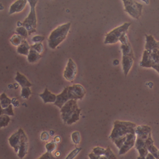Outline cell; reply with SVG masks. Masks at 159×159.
<instances>
[{
	"mask_svg": "<svg viewBox=\"0 0 159 159\" xmlns=\"http://www.w3.org/2000/svg\"><path fill=\"white\" fill-rule=\"evenodd\" d=\"M85 93V89L81 84H74L72 86H67L60 94L57 96V100L54 105L61 109L69 100L82 99Z\"/></svg>",
	"mask_w": 159,
	"mask_h": 159,
	"instance_id": "obj_1",
	"label": "cell"
},
{
	"mask_svg": "<svg viewBox=\"0 0 159 159\" xmlns=\"http://www.w3.org/2000/svg\"><path fill=\"white\" fill-rule=\"evenodd\" d=\"M82 109L79 108L77 100L71 99L67 102L61 108L62 120L66 124H72L79 120Z\"/></svg>",
	"mask_w": 159,
	"mask_h": 159,
	"instance_id": "obj_2",
	"label": "cell"
},
{
	"mask_svg": "<svg viewBox=\"0 0 159 159\" xmlns=\"http://www.w3.org/2000/svg\"><path fill=\"white\" fill-rule=\"evenodd\" d=\"M136 124L131 122L115 121L114 127L109 138L111 140L125 136L129 134H135Z\"/></svg>",
	"mask_w": 159,
	"mask_h": 159,
	"instance_id": "obj_3",
	"label": "cell"
},
{
	"mask_svg": "<svg viewBox=\"0 0 159 159\" xmlns=\"http://www.w3.org/2000/svg\"><path fill=\"white\" fill-rule=\"evenodd\" d=\"M70 25V23L61 25L51 33L48 39L49 46L51 49H55L66 39L69 31Z\"/></svg>",
	"mask_w": 159,
	"mask_h": 159,
	"instance_id": "obj_4",
	"label": "cell"
},
{
	"mask_svg": "<svg viewBox=\"0 0 159 159\" xmlns=\"http://www.w3.org/2000/svg\"><path fill=\"white\" fill-rule=\"evenodd\" d=\"M28 1L31 7V10L28 16L25 19L22 24L23 26L28 31L29 35H30L36 31L37 20L35 7L38 1L37 0H29Z\"/></svg>",
	"mask_w": 159,
	"mask_h": 159,
	"instance_id": "obj_5",
	"label": "cell"
},
{
	"mask_svg": "<svg viewBox=\"0 0 159 159\" xmlns=\"http://www.w3.org/2000/svg\"><path fill=\"white\" fill-rule=\"evenodd\" d=\"M131 23H126L119 27L114 29L112 31L106 35L104 43L105 44H112L119 41L120 38L125 33H127V30Z\"/></svg>",
	"mask_w": 159,
	"mask_h": 159,
	"instance_id": "obj_6",
	"label": "cell"
},
{
	"mask_svg": "<svg viewBox=\"0 0 159 159\" xmlns=\"http://www.w3.org/2000/svg\"><path fill=\"white\" fill-rule=\"evenodd\" d=\"M125 11L133 18L138 19L142 14L143 5L135 1L124 0Z\"/></svg>",
	"mask_w": 159,
	"mask_h": 159,
	"instance_id": "obj_7",
	"label": "cell"
},
{
	"mask_svg": "<svg viewBox=\"0 0 159 159\" xmlns=\"http://www.w3.org/2000/svg\"><path fill=\"white\" fill-rule=\"evenodd\" d=\"M77 73V67L75 62L71 58H69L66 67L64 71V78L69 81H72L76 77Z\"/></svg>",
	"mask_w": 159,
	"mask_h": 159,
	"instance_id": "obj_8",
	"label": "cell"
},
{
	"mask_svg": "<svg viewBox=\"0 0 159 159\" xmlns=\"http://www.w3.org/2000/svg\"><path fill=\"white\" fill-rule=\"evenodd\" d=\"M19 130L21 132V140L18 156L21 159H23L27 153L29 147L28 139L24 130L22 128H20Z\"/></svg>",
	"mask_w": 159,
	"mask_h": 159,
	"instance_id": "obj_9",
	"label": "cell"
},
{
	"mask_svg": "<svg viewBox=\"0 0 159 159\" xmlns=\"http://www.w3.org/2000/svg\"><path fill=\"white\" fill-rule=\"evenodd\" d=\"M126 139L119 151V155H122L129 151L135 144L136 135L135 134H129L126 135Z\"/></svg>",
	"mask_w": 159,
	"mask_h": 159,
	"instance_id": "obj_10",
	"label": "cell"
},
{
	"mask_svg": "<svg viewBox=\"0 0 159 159\" xmlns=\"http://www.w3.org/2000/svg\"><path fill=\"white\" fill-rule=\"evenodd\" d=\"M20 140H21V132L18 130L16 133L13 134L9 139V143L11 147L14 149L16 152H18L20 148Z\"/></svg>",
	"mask_w": 159,
	"mask_h": 159,
	"instance_id": "obj_11",
	"label": "cell"
},
{
	"mask_svg": "<svg viewBox=\"0 0 159 159\" xmlns=\"http://www.w3.org/2000/svg\"><path fill=\"white\" fill-rule=\"evenodd\" d=\"M151 128L148 125H140L137 126L135 132L137 137L145 140L148 138L149 134L151 133Z\"/></svg>",
	"mask_w": 159,
	"mask_h": 159,
	"instance_id": "obj_12",
	"label": "cell"
},
{
	"mask_svg": "<svg viewBox=\"0 0 159 159\" xmlns=\"http://www.w3.org/2000/svg\"><path fill=\"white\" fill-rule=\"evenodd\" d=\"M26 0H18L12 4L10 7L9 14L11 15L15 13L20 12L24 10L26 5Z\"/></svg>",
	"mask_w": 159,
	"mask_h": 159,
	"instance_id": "obj_13",
	"label": "cell"
},
{
	"mask_svg": "<svg viewBox=\"0 0 159 159\" xmlns=\"http://www.w3.org/2000/svg\"><path fill=\"white\" fill-rule=\"evenodd\" d=\"M134 59V58H133L131 57L123 56L122 64L124 73V75L125 77L127 76L129 70L133 66Z\"/></svg>",
	"mask_w": 159,
	"mask_h": 159,
	"instance_id": "obj_14",
	"label": "cell"
},
{
	"mask_svg": "<svg viewBox=\"0 0 159 159\" xmlns=\"http://www.w3.org/2000/svg\"><path fill=\"white\" fill-rule=\"evenodd\" d=\"M39 96L42 98L44 104L55 103L57 100V96L54 94L52 93L47 88H45L44 92L39 95Z\"/></svg>",
	"mask_w": 159,
	"mask_h": 159,
	"instance_id": "obj_15",
	"label": "cell"
},
{
	"mask_svg": "<svg viewBox=\"0 0 159 159\" xmlns=\"http://www.w3.org/2000/svg\"><path fill=\"white\" fill-rule=\"evenodd\" d=\"M146 37L147 43L145 45V49L146 51L151 52L153 49L159 48V42H156L152 36L146 35Z\"/></svg>",
	"mask_w": 159,
	"mask_h": 159,
	"instance_id": "obj_16",
	"label": "cell"
},
{
	"mask_svg": "<svg viewBox=\"0 0 159 159\" xmlns=\"http://www.w3.org/2000/svg\"><path fill=\"white\" fill-rule=\"evenodd\" d=\"M15 80L19 84L22 88L26 87H30L33 85L25 76H24L23 74H21L18 71L16 73V76Z\"/></svg>",
	"mask_w": 159,
	"mask_h": 159,
	"instance_id": "obj_17",
	"label": "cell"
},
{
	"mask_svg": "<svg viewBox=\"0 0 159 159\" xmlns=\"http://www.w3.org/2000/svg\"><path fill=\"white\" fill-rule=\"evenodd\" d=\"M30 49L31 46L25 39L22 42V43L17 48V52L20 54L28 56Z\"/></svg>",
	"mask_w": 159,
	"mask_h": 159,
	"instance_id": "obj_18",
	"label": "cell"
},
{
	"mask_svg": "<svg viewBox=\"0 0 159 159\" xmlns=\"http://www.w3.org/2000/svg\"><path fill=\"white\" fill-rule=\"evenodd\" d=\"M42 56L39 53L36 52L34 49L31 48L29 54L28 56V60L30 63H36L38 62Z\"/></svg>",
	"mask_w": 159,
	"mask_h": 159,
	"instance_id": "obj_19",
	"label": "cell"
},
{
	"mask_svg": "<svg viewBox=\"0 0 159 159\" xmlns=\"http://www.w3.org/2000/svg\"><path fill=\"white\" fill-rule=\"evenodd\" d=\"M121 49L122 51L123 56H127L134 58L133 50L129 42L122 44Z\"/></svg>",
	"mask_w": 159,
	"mask_h": 159,
	"instance_id": "obj_20",
	"label": "cell"
},
{
	"mask_svg": "<svg viewBox=\"0 0 159 159\" xmlns=\"http://www.w3.org/2000/svg\"><path fill=\"white\" fill-rule=\"evenodd\" d=\"M0 100H1V108L2 109L6 108L10 105H11V99L8 98L4 93L2 94L0 96Z\"/></svg>",
	"mask_w": 159,
	"mask_h": 159,
	"instance_id": "obj_21",
	"label": "cell"
},
{
	"mask_svg": "<svg viewBox=\"0 0 159 159\" xmlns=\"http://www.w3.org/2000/svg\"><path fill=\"white\" fill-rule=\"evenodd\" d=\"M150 57L155 64L159 63V47L153 49L151 52H149Z\"/></svg>",
	"mask_w": 159,
	"mask_h": 159,
	"instance_id": "obj_22",
	"label": "cell"
},
{
	"mask_svg": "<svg viewBox=\"0 0 159 159\" xmlns=\"http://www.w3.org/2000/svg\"><path fill=\"white\" fill-rule=\"evenodd\" d=\"M25 39L24 38L20 36L19 35H14L11 38V42L12 44L14 46H19L22 43V42Z\"/></svg>",
	"mask_w": 159,
	"mask_h": 159,
	"instance_id": "obj_23",
	"label": "cell"
},
{
	"mask_svg": "<svg viewBox=\"0 0 159 159\" xmlns=\"http://www.w3.org/2000/svg\"><path fill=\"white\" fill-rule=\"evenodd\" d=\"M11 121V118L8 115L2 114L0 116V127L2 128L8 126Z\"/></svg>",
	"mask_w": 159,
	"mask_h": 159,
	"instance_id": "obj_24",
	"label": "cell"
},
{
	"mask_svg": "<svg viewBox=\"0 0 159 159\" xmlns=\"http://www.w3.org/2000/svg\"><path fill=\"white\" fill-rule=\"evenodd\" d=\"M2 114L8 115V116H14L12 105H11L9 107L5 109H2L1 108V115Z\"/></svg>",
	"mask_w": 159,
	"mask_h": 159,
	"instance_id": "obj_25",
	"label": "cell"
},
{
	"mask_svg": "<svg viewBox=\"0 0 159 159\" xmlns=\"http://www.w3.org/2000/svg\"><path fill=\"white\" fill-rule=\"evenodd\" d=\"M147 148L150 153L153 155L156 159H159V155H158L159 150L154 146L153 144L148 146Z\"/></svg>",
	"mask_w": 159,
	"mask_h": 159,
	"instance_id": "obj_26",
	"label": "cell"
},
{
	"mask_svg": "<svg viewBox=\"0 0 159 159\" xmlns=\"http://www.w3.org/2000/svg\"><path fill=\"white\" fill-rule=\"evenodd\" d=\"M126 139V136L121 137L119 138L116 139L114 140H112L114 143H115L116 146H117V148H119V149H120Z\"/></svg>",
	"mask_w": 159,
	"mask_h": 159,
	"instance_id": "obj_27",
	"label": "cell"
},
{
	"mask_svg": "<svg viewBox=\"0 0 159 159\" xmlns=\"http://www.w3.org/2000/svg\"><path fill=\"white\" fill-rule=\"evenodd\" d=\"M16 31L18 35L23 37L24 39H25L29 35L28 31L25 28L22 26L20 27H17L16 29Z\"/></svg>",
	"mask_w": 159,
	"mask_h": 159,
	"instance_id": "obj_28",
	"label": "cell"
},
{
	"mask_svg": "<svg viewBox=\"0 0 159 159\" xmlns=\"http://www.w3.org/2000/svg\"><path fill=\"white\" fill-rule=\"evenodd\" d=\"M31 92L30 87H26L22 88L21 93V97L25 99H29L30 96L31 95Z\"/></svg>",
	"mask_w": 159,
	"mask_h": 159,
	"instance_id": "obj_29",
	"label": "cell"
},
{
	"mask_svg": "<svg viewBox=\"0 0 159 159\" xmlns=\"http://www.w3.org/2000/svg\"><path fill=\"white\" fill-rule=\"evenodd\" d=\"M57 147V143H56L54 140L47 143L45 146L47 152L49 153H52V152H53L56 149Z\"/></svg>",
	"mask_w": 159,
	"mask_h": 159,
	"instance_id": "obj_30",
	"label": "cell"
},
{
	"mask_svg": "<svg viewBox=\"0 0 159 159\" xmlns=\"http://www.w3.org/2000/svg\"><path fill=\"white\" fill-rule=\"evenodd\" d=\"M135 147L137 150L146 147V144H145V140L142 139L140 138L137 137L135 144Z\"/></svg>",
	"mask_w": 159,
	"mask_h": 159,
	"instance_id": "obj_31",
	"label": "cell"
},
{
	"mask_svg": "<svg viewBox=\"0 0 159 159\" xmlns=\"http://www.w3.org/2000/svg\"><path fill=\"white\" fill-rule=\"evenodd\" d=\"M71 138H72V141L74 144H79L80 141V132L78 131H75L73 132L71 134Z\"/></svg>",
	"mask_w": 159,
	"mask_h": 159,
	"instance_id": "obj_32",
	"label": "cell"
},
{
	"mask_svg": "<svg viewBox=\"0 0 159 159\" xmlns=\"http://www.w3.org/2000/svg\"><path fill=\"white\" fill-rule=\"evenodd\" d=\"M104 155L108 159H118L109 147H108L106 149Z\"/></svg>",
	"mask_w": 159,
	"mask_h": 159,
	"instance_id": "obj_33",
	"label": "cell"
},
{
	"mask_svg": "<svg viewBox=\"0 0 159 159\" xmlns=\"http://www.w3.org/2000/svg\"><path fill=\"white\" fill-rule=\"evenodd\" d=\"M82 148H77L71 152L69 155L67 156L66 159H73L76 157L77 155L79 154V152L81 151Z\"/></svg>",
	"mask_w": 159,
	"mask_h": 159,
	"instance_id": "obj_34",
	"label": "cell"
},
{
	"mask_svg": "<svg viewBox=\"0 0 159 159\" xmlns=\"http://www.w3.org/2000/svg\"><path fill=\"white\" fill-rule=\"evenodd\" d=\"M105 152H106V149H105L104 148L99 147L94 148L93 150V152L96 155H98V156L105 155Z\"/></svg>",
	"mask_w": 159,
	"mask_h": 159,
	"instance_id": "obj_35",
	"label": "cell"
},
{
	"mask_svg": "<svg viewBox=\"0 0 159 159\" xmlns=\"http://www.w3.org/2000/svg\"><path fill=\"white\" fill-rule=\"evenodd\" d=\"M30 46H31V48L34 49L39 53H41L43 52V46L42 43H36L34 44V45H31Z\"/></svg>",
	"mask_w": 159,
	"mask_h": 159,
	"instance_id": "obj_36",
	"label": "cell"
},
{
	"mask_svg": "<svg viewBox=\"0 0 159 159\" xmlns=\"http://www.w3.org/2000/svg\"><path fill=\"white\" fill-rule=\"evenodd\" d=\"M138 151L139 152V156L143 157V158H146V157H147V155H148L149 153L148 150L146 147L139 149L138 150Z\"/></svg>",
	"mask_w": 159,
	"mask_h": 159,
	"instance_id": "obj_37",
	"label": "cell"
},
{
	"mask_svg": "<svg viewBox=\"0 0 159 159\" xmlns=\"http://www.w3.org/2000/svg\"><path fill=\"white\" fill-rule=\"evenodd\" d=\"M38 159H56V158L54 157L52 153H49L47 152Z\"/></svg>",
	"mask_w": 159,
	"mask_h": 159,
	"instance_id": "obj_38",
	"label": "cell"
},
{
	"mask_svg": "<svg viewBox=\"0 0 159 159\" xmlns=\"http://www.w3.org/2000/svg\"><path fill=\"white\" fill-rule=\"evenodd\" d=\"M44 37L41 36H36L33 37L32 39L33 42L36 43H41L44 40Z\"/></svg>",
	"mask_w": 159,
	"mask_h": 159,
	"instance_id": "obj_39",
	"label": "cell"
},
{
	"mask_svg": "<svg viewBox=\"0 0 159 159\" xmlns=\"http://www.w3.org/2000/svg\"><path fill=\"white\" fill-rule=\"evenodd\" d=\"M150 67H152V68L154 69L157 72L159 73V64H155L151 59L150 62L148 66V68Z\"/></svg>",
	"mask_w": 159,
	"mask_h": 159,
	"instance_id": "obj_40",
	"label": "cell"
},
{
	"mask_svg": "<svg viewBox=\"0 0 159 159\" xmlns=\"http://www.w3.org/2000/svg\"><path fill=\"white\" fill-rule=\"evenodd\" d=\"M49 134L48 132L44 131L42 133L41 135V139L43 141H47L49 139Z\"/></svg>",
	"mask_w": 159,
	"mask_h": 159,
	"instance_id": "obj_41",
	"label": "cell"
},
{
	"mask_svg": "<svg viewBox=\"0 0 159 159\" xmlns=\"http://www.w3.org/2000/svg\"><path fill=\"white\" fill-rule=\"evenodd\" d=\"M88 156L90 159H99V156H100L96 155L93 152H92L88 154Z\"/></svg>",
	"mask_w": 159,
	"mask_h": 159,
	"instance_id": "obj_42",
	"label": "cell"
},
{
	"mask_svg": "<svg viewBox=\"0 0 159 159\" xmlns=\"http://www.w3.org/2000/svg\"><path fill=\"white\" fill-rule=\"evenodd\" d=\"M11 100V103L15 107H18L19 106V102L16 100V98H13Z\"/></svg>",
	"mask_w": 159,
	"mask_h": 159,
	"instance_id": "obj_43",
	"label": "cell"
},
{
	"mask_svg": "<svg viewBox=\"0 0 159 159\" xmlns=\"http://www.w3.org/2000/svg\"><path fill=\"white\" fill-rule=\"evenodd\" d=\"M54 141L56 143H59L61 141V138L59 136H57L55 137Z\"/></svg>",
	"mask_w": 159,
	"mask_h": 159,
	"instance_id": "obj_44",
	"label": "cell"
},
{
	"mask_svg": "<svg viewBox=\"0 0 159 159\" xmlns=\"http://www.w3.org/2000/svg\"><path fill=\"white\" fill-rule=\"evenodd\" d=\"M146 159H156L155 157H154L153 155L151 153H148V154L147 155L146 157Z\"/></svg>",
	"mask_w": 159,
	"mask_h": 159,
	"instance_id": "obj_45",
	"label": "cell"
},
{
	"mask_svg": "<svg viewBox=\"0 0 159 159\" xmlns=\"http://www.w3.org/2000/svg\"><path fill=\"white\" fill-rule=\"evenodd\" d=\"M49 134H50V135L53 136L55 134V132L53 130H51L49 132Z\"/></svg>",
	"mask_w": 159,
	"mask_h": 159,
	"instance_id": "obj_46",
	"label": "cell"
},
{
	"mask_svg": "<svg viewBox=\"0 0 159 159\" xmlns=\"http://www.w3.org/2000/svg\"><path fill=\"white\" fill-rule=\"evenodd\" d=\"M99 159H108L106 157L105 155H102V156H99Z\"/></svg>",
	"mask_w": 159,
	"mask_h": 159,
	"instance_id": "obj_47",
	"label": "cell"
},
{
	"mask_svg": "<svg viewBox=\"0 0 159 159\" xmlns=\"http://www.w3.org/2000/svg\"><path fill=\"white\" fill-rule=\"evenodd\" d=\"M146 158H143V157H140V156H139L137 158V159H146Z\"/></svg>",
	"mask_w": 159,
	"mask_h": 159,
	"instance_id": "obj_48",
	"label": "cell"
},
{
	"mask_svg": "<svg viewBox=\"0 0 159 159\" xmlns=\"http://www.w3.org/2000/svg\"><path fill=\"white\" fill-rule=\"evenodd\" d=\"M158 155H159V152H158Z\"/></svg>",
	"mask_w": 159,
	"mask_h": 159,
	"instance_id": "obj_49",
	"label": "cell"
}]
</instances>
